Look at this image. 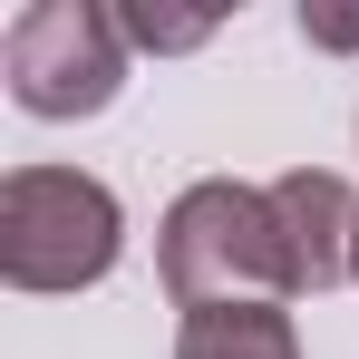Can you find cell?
I'll return each instance as SVG.
<instances>
[{
  "mask_svg": "<svg viewBox=\"0 0 359 359\" xmlns=\"http://www.w3.org/2000/svg\"><path fill=\"white\" fill-rule=\"evenodd\" d=\"M175 359H301V340L282 301H224V311H184Z\"/></svg>",
  "mask_w": 359,
  "mask_h": 359,
  "instance_id": "5b68a950",
  "label": "cell"
},
{
  "mask_svg": "<svg viewBox=\"0 0 359 359\" xmlns=\"http://www.w3.org/2000/svg\"><path fill=\"white\" fill-rule=\"evenodd\" d=\"M156 262H165V292L184 311H224V301H282L292 292V252H282V214H272V184H184L165 233H156Z\"/></svg>",
  "mask_w": 359,
  "mask_h": 359,
  "instance_id": "6da1fadb",
  "label": "cell"
},
{
  "mask_svg": "<svg viewBox=\"0 0 359 359\" xmlns=\"http://www.w3.org/2000/svg\"><path fill=\"white\" fill-rule=\"evenodd\" d=\"M272 214H282V252H292V292H330L350 282V233H359V194L320 165H292L272 184Z\"/></svg>",
  "mask_w": 359,
  "mask_h": 359,
  "instance_id": "277c9868",
  "label": "cell"
},
{
  "mask_svg": "<svg viewBox=\"0 0 359 359\" xmlns=\"http://www.w3.org/2000/svg\"><path fill=\"white\" fill-rule=\"evenodd\" d=\"M350 282H359V233H350Z\"/></svg>",
  "mask_w": 359,
  "mask_h": 359,
  "instance_id": "ba28073f",
  "label": "cell"
},
{
  "mask_svg": "<svg viewBox=\"0 0 359 359\" xmlns=\"http://www.w3.org/2000/svg\"><path fill=\"white\" fill-rule=\"evenodd\" d=\"M117 194L78 165H20L0 184V282L10 292H88L117 272Z\"/></svg>",
  "mask_w": 359,
  "mask_h": 359,
  "instance_id": "7a4b0ae2",
  "label": "cell"
},
{
  "mask_svg": "<svg viewBox=\"0 0 359 359\" xmlns=\"http://www.w3.org/2000/svg\"><path fill=\"white\" fill-rule=\"evenodd\" d=\"M117 29L136 39V49H194L214 20H165V10H117Z\"/></svg>",
  "mask_w": 359,
  "mask_h": 359,
  "instance_id": "8992f818",
  "label": "cell"
},
{
  "mask_svg": "<svg viewBox=\"0 0 359 359\" xmlns=\"http://www.w3.org/2000/svg\"><path fill=\"white\" fill-rule=\"evenodd\" d=\"M0 68L29 117H97L126 78V29L97 0H29L0 39Z\"/></svg>",
  "mask_w": 359,
  "mask_h": 359,
  "instance_id": "3957f363",
  "label": "cell"
},
{
  "mask_svg": "<svg viewBox=\"0 0 359 359\" xmlns=\"http://www.w3.org/2000/svg\"><path fill=\"white\" fill-rule=\"evenodd\" d=\"M301 39H320V49H359V10H320V0H301Z\"/></svg>",
  "mask_w": 359,
  "mask_h": 359,
  "instance_id": "52a82bcc",
  "label": "cell"
}]
</instances>
